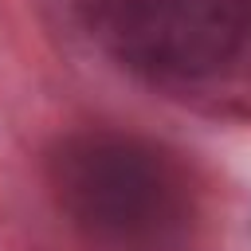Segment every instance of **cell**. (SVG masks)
<instances>
[{"label": "cell", "mask_w": 251, "mask_h": 251, "mask_svg": "<svg viewBox=\"0 0 251 251\" xmlns=\"http://www.w3.org/2000/svg\"><path fill=\"white\" fill-rule=\"evenodd\" d=\"M43 176L55 212L86 251H200L208 184L196 165L145 133L90 126L51 141Z\"/></svg>", "instance_id": "6da1fadb"}, {"label": "cell", "mask_w": 251, "mask_h": 251, "mask_svg": "<svg viewBox=\"0 0 251 251\" xmlns=\"http://www.w3.org/2000/svg\"><path fill=\"white\" fill-rule=\"evenodd\" d=\"M90 43L161 98L251 118V0H67Z\"/></svg>", "instance_id": "7a4b0ae2"}]
</instances>
